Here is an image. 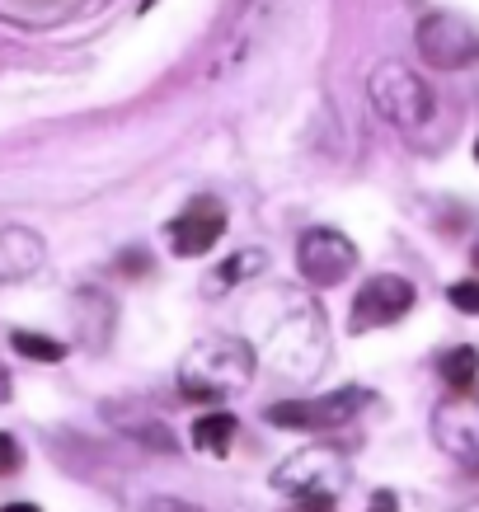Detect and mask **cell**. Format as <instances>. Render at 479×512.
<instances>
[{
	"label": "cell",
	"instance_id": "obj_1",
	"mask_svg": "<svg viewBox=\"0 0 479 512\" xmlns=\"http://www.w3.org/2000/svg\"><path fill=\"white\" fill-rule=\"evenodd\" d=\"M249 376H254V348L231 334H212L188 348L184 367H179V390L193 404H212L240 390Z\"/></svg>",
	"mask_w": 479,
	"mask_h": 512
},
{
	"label": "cell",
	"instance_id": "obj_2",
	"mask_svg": "<svg viewBox=\"0 0 479 512\" xmlns=\"http://www.w3.org/2000/svg\"><path fill=\"white\" fill-rule=\"evenodd\" d=\"M371 104L400 132H418V127L433 118V90L400 62H386L371 71Z\"/></svg>",
	"mask_w": 479,
	"mask_h": 512
},
{
	"label": "cell",
	"instance_id": "obj_3",
	"mask_svg": "<svg viewBox=\"0 0 479 512\" xmlns=\"http://www.w3.org/2000/svg\"><path fill=\"white\" fill-rule=\"evenodd\" d=\"M371 395L362 386H343V390H329V395H315V400H282L268 409V423L278 428H301V433H329L348 423L367 404Z\"/></svg>",
	"mask_w": 479,
	"mask_h": 512
},
{
	"label": "cell",
	"instance_id": "obj_4",
	"mask_svg": "<svg viewBox=\"0 0 479 512\" xmlns=\"http://www.w3.org/2000/svg\"><path fill=\"white\" fill-rule=\"evenodd\" d=\"M296 268L310 287H339L348 273L357 268V249L353 240L334 226H310L296 245Z\"/></svg>",
	"mask_w": 479,
	"mask_h": 512
},
{
	"label": "cell",
	"instance_id": "obj_5",
	"mask_svg": "<svg viewBox=\"0 0 479 512\" xmlns=\"http://www.w3.org/2000/svg\"><path fill=\"white\" fill-rule=\"evenodd\" d=\"M343 480H348V461L329 447L296 451V456H287V461L273 470V484L292 498H306V494H329L334 498L343 489Z\"/></svg>",
	"mask_w": 479,
	"mask_h": 512
},
{
	"label": "cell",
	"instance_id": "obj_6",
	"mask_svg": "<svg viewBox=\"0 0 479 512\" xmlns=\"http://www.w3.org/2000/svg\"><path fill=\"white\" fill-rule=\"evenodd\" d=\"M418 52L442 71L479 62V33L456 15H428L418 24Z\"/></svg>",
	"mask_w": 479,
	"mask_h": 512
},
{
	"label": "cell",
	"instance_id": "obj_7",
	"mask_svg": "<svg viewBox=\"0 0 479 512\" xmlns=\"http://www.w3.org/2000/svg\"><path fill=\"white\" fill-rule=\"evenodd\" d=\"M414 311V287L404 278H390V273H381V278H371L362 292L353 296V334H362V329H381V325H395V320H404V315Z\"/></svg>",
	"mask_w": 479,
	"mask_h": 512
},
{
	"label": "cell",
	"instance_id": "obj_8",
	"mask_svg": "<svg viewBox=\"0 0 479 512\" xmlns=\"http://www.w3.org/2000/svg\"><path fill=\"white\" fill-rule=\"evenodd\" d=\"M221 231H226V212H221V202L198 198L184 217L170 221V245H174L179 259H202V254L221 240Z\"/></svg>",
	"mask_w": 479,
	"mask_h": 512
},
{
	"label": "cell",
	"instance_id": "obj_9",
	"mask_svg": "<svg viewBox=\"0 0 479 512\" xmlns=\"http://www.w3.org/2000/svg\"><path fill=\"white\" fill-rule=\"evenodd\" d=\"M43 268V240L24 226H0V282L33 278Z\"/></svg>",
	"mask_w": 479,
	"mask_h": 512
},
{
	"label": "cell",
	"instance_id": "obj_10",
	"mask_svg": "<svg viewBox=\"0 0 479 512\" xmlns=\"http://www.w3.org/2000/svg\"><path fill=\"white\" fill-rule=\"evenodd\" d=\"M235 433H240V423H235V414H226V409H212V414H202V419L188 428V437H193V447H198L202 456H226V451L235 447Z\"/></svg>",
	"mask_w": 479,
	"mask_h": 512
},
{
	"label": "cell",
	"instance_id": "obj_11",
	"mask_svg": "<svg viewBox=\"0 0 479 512\" xmlns=\"http://www.w3.org/2000/svg\"><path fill=\"white\" fill-rule=\"evenodd\" d=\"M263 264H268V259H263L259 249H240L235 259H226V264H221L217 273L207 278V292H212V296H217V292H226L231 282H240V278H245V273H259Z\"/></svg>",
	"mask_w": 479,
	"mask_h": 512
},
{
	"label": "cell",
	"instance_id": "obj_12",
	"mask_svg": "<svg viewBox=\"0 0 479 512\" xmlns=\"http://www.w3.org/2000/svg\"><path fill=\"white\" fill-rule=\"evenodd\" d=\"M10 348H15L19 357H33V362H62L66 357V343L47 339V334H29V329H15V334H10Z\"/></svg>",
	"mask_w": 479,
	"mask_h": 512
},
{
	"label": "cell",
	"instance_id": "obj_13",
	"mask_svg": "<svg viewBox=\"0 0 479 512\" xmlns=\"http://www.w3.org/2000/svg\"><path fill=\"white\" fill-rule=\"evenodd\" d=\"M475 372H479V353L475 348H451L442 357V376H447L451 390H470L475 386Z\"/></svg>",
	"mask_w": 479,
	"mask_h": 512
},
{
	"label": "cell",
	"instance_id": "obj_14",
	"mask_svg": "<svg viewBox=\"0 0 479 512\" xmlns=\"http://www.w3.org/2000/svg\"><path fill=\"white\" fill-rule=\"evenodd\" d=\"M447 296H451V306H456V311L479 315V278H461Z\"/></svg>",
	"mask_w": 479,
	"mask_h": 512
},
{
	"label": "cell",
	"instance_id": "obj_15",
	"mask_svg": "<svg viewBox=\"0 0 479 512\" xmlns=\"http://www.w3.org/2000/svg\"><path fill=\"white\" fill-rule=\"evenodd\" d=\"M19 466H24V451H19V442L10 433H0V475H15Z\"/></svg>",
	"mask_w": 479,
	"mask_h": 512
},
{
	"label": "cell",
	"instance_id": "obj_16",
	"mask_svg": "<svg viewBox=\"0 0 479 512\" xmlns=\"http://www.w3.org/2000/svg\"><path fill=\"white\" fill-rule=\"evenodd\" d=\"M292 512H334V498L329 494H306V498H296Z\"/></svg>",
	"mask_w": 479,
	"mask_h": 512
},
{
	"label": "cell",
	"instance_id": "obj_17",
	"mask_svg": "<svg viewBox=\"0 0 479 512\" xmlns=\"http://www.w3.org/2000/svg\"><path fill=\"white\" fill-rule=\"evenodd\" d=\"M146 512H202V508L184 503V498H151V503H146Z\"/></svg>",
	"mask_w": 479,
	"mask_h": 512
},
{
	"label": "cell",
	"instance_id": "obj_18",
	"mask_svg": "<svg viewBox=\"0 0 479 512\" xmlns=\"http://www.w3.org/2000/svg\"><path fill=\"white\" fill-rule=\"evenodd\" d=\"M367 512H400V503H395V494H390V489H381V494H371V508Z\"/></svg>",
	"mask_w": 479,
	"mask_h": 512
},
{
	"label": "cell",
	"instance_id": "obj_19",
	"mask_svg": "<svg viewBox=\"0 0 479 512\" xmlns=\"http://www.w3.org/2000/svg\"><path fill=\"white\" fill-rule=\"evenodd\" d=\"M123 268H127V273H141V268H151V264H146L141 254H123Z\"/></svg>",
	"mask_w": 479,
	"mask_h": 512
},
{
	"label": "cell",
	"instance_id": "obj_20",
	"mask_svg": "<svg viewBox=\"0 0 479 512\" xmlns=\"http://www.w3.org/2000/svg\"><path fill=\"white\" fill-rule=\"evenodd\" d=\"M10 390H15V386H10V372H5V367H0V404L10 400Z\"/></svg>",
	"mask_w": 479,
	"mask_h": 512
},
{
	"label": "cell",
	"instance_id": "obj_21",
	"mask_svg": "<svg viewBox=\"0 0 479 512\" xmlns=\"http://www.w3.org/2000/svg\"><path fill=\"white\" fill-rule=\"evenodd\" d=\"M0 512H43V508H38V503H5Z\"/></svg>",
	"mask_w": 479,
	"mask_h": 512
},
{
	"label": "cell",
	"instance_id": "obj_22",
	"mask_svg": "<svg viewBox=\"0 0 479 512\" xmlns=\"http://www.w3.org/2000/svg\"><path fill=\"white\" fill-rule=\"evenodd\" d=\"M475 268H479V249H475Z\"/></svg>",
	"mask_w": 479,
	"mask_h": 512
},
{
	"label": "cell",
	"instance_id": "obj_23",
	"mask_svg": "<svg viewBox=\"0 0 479 512\" xmlns=\"http://www.w3.org/2000/svg\"><path fill=\"white\" fill-rule=\"evenodd\" d=\"M475 160H479V141H475Z\"/></svg>",
	"mask_w": 479,
	"mask_h": 512
},
{
	"label": "cell",
	"instance_id": "obj_24",
	"mask_svg": "<svg viewBox=\"0 0 479 512\" xmlns=\"http://www.w3.org/2000/svg\"><path fill=\"white\" fill-rule=\"evenodd\" d=\"M146 5H155V0H146Z\"/></svg>",
	"mask_w": 479,
	"mask_h": 512
}]
</instances>
